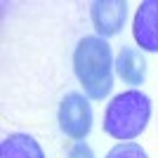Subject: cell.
Listing matches in <instances>:
<instances>
[{
	"label": "cell",
	"mask_w": 158,
	"mask_h": 158,
	"mask_svg": "<svg viewBox=\"0 0 158 158\" xmlns=\"http://www.w3.org/2000/svg\"><path fill=\"white\" fill-rule=\"evenodd\" d=\"M113 54L99 35H85L73 50V73L90 99L102 102L113 87Z\"/></svg>",
	"instance_id": "6da1fadb"
},
{
	"label": "cell",
	"mask_w": 158,
	"mask_h": 158,
	"mask_svg": "<svg viewBox=\"0 0 158 158\" xmlns=\"http://www.w3.org/2000/svg\"><path fill=\"white\" fill-rule=\"evenodd\" d=\"M151 118V99L142 90L120 92L104 111V132L118 142H130L146 130Z\"/></svg>",
	"instance_id": "7a4b0ae2"
},
{
	"label": "cell",
	"mask_w": 158,
	"mask_h": 158,
	"mask_svg": "<svg viewBox=\"0 0 158 158\" xmlns=\"http://www.w3.org/2000/svg\"><path fill=\"white\" fill-rule=\"evenodd\" d=\"M57 120H59V130L66 137L83 142L92 130V106L85 99V94L66 92L64 99L59 102Z\"/></svg>",
	"instance_id": "3957f363"
},
{
	"label": "cell",
	"mask_w": 158,
	"mask_h": 158,
	"mask_svg": "<svg viewBox=\"0 0 158 158\" xmlns=\"http://www.w3.org/2000/svg\"><path fill=\"white\" fill-rule=\"evenodd\" d=\"M90 19L99 38H113L125 26L127 2L125 0H94L90 5Z\"/></svg>",
	"instance_id": "277c9868"
},
{
	"label": "cell",
	"mask_w": 158,
	"mask_h": 158,
	"mask_svg": "<svg viewBox=\"0 0 158 158\" xmlns=\"http://www.w3.org/2000/svg\"><path fill=\"white\" fill-rule=\"evenodd\" d=\"M132 35L142 52H158V0L139 2L132 21Z\"/></svg>",
	"instance_id": "5b68a950"
},
{
	"label": "cell",
	"mask_w": 158,
	"mask_h": 158,
	"mask_svg": "<svg viewBox=\"0 0 158 158\" xmlns=\"http://www.w3.org/2000/svg\"><path fill=\"white\" fill-rule=\"evenodd\" d=\"M116 71L123 78V83L127 85H142L146 78V57L142 54V50L130 45L120 47L118 57H116Z\"/></svg>",
	"instance_id": "8992f818"
},
{
	"label": "cell",
	"mask_w": 158,
	"mask_h": 158,
	"mask_svg": "<svg viewBox=\"0 0 158 158\" xmlns=\"http://www.w3.org/2000/svg\"><path fill=\"white\" fill-rule=\"evenodd\" d=\"M0 158H45V153L31 135L12 132L0 142Z\"/></svg>",
	"instance_id": "52a82bcc"
},
{
	"label": "cell",
	"mask_w": 158,
	"mask_h": 158,
	"mask_svg": "<svg viewBox=\"0 0 158 158\" xmlns=\"http://www.w3.org/2000/svg\"><path fill=\"white\" fill-rule=\"evenodd\" d=\"M106 158H149L137 142H120L106 153Z\"/></svg>",
	"instance_id": "ba28073f"
},
{
	"label": "cell",
	"mask_w": 158,
	"mask_h": 158,
	"mask_svg": "<svg viewBox=\"0 0 158 158\" xmlns=\"http://www.w3.org/2000/svg\"><path fill=\"white\" fill-rule=\"evenodd\" d=\"M69 158H94V151L85 142H76L71 146V151H69Z\"/></svg>",
	"instance_id": "9c48e42d"
}]
</instances>
